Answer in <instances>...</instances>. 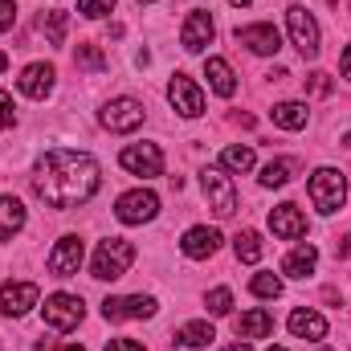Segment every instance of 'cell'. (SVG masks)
Here are the masks:
<instances>
[{
  "label": "cell",
  "mask_w": 351,
  "mask_h": 351,
  "mask_svg": "<svg viewBox=\"0 0 351 351\" xmlns=\"http://www.w3.org/2000/svg\"><path fill=\"white\" fill-rule=\"evenodd\" d=\"M294 172H298L294 160H269V164L262 168V188H282V184H290Z\"/></svg>",
  "instance_id": "obj_25"
},
{
  "label": "cell",
  "mask_w": 351,
  "mask_h": 351,
  "mask_svg": "<svg viewBox=\"0 0 351 351\" xmlns=\"http://www.w3.org/2000/svg\"><path fill=\"white\" fill-rule=\"evenodd\" d=\"M37 298H41V286L37 282H4L0 286V311L8 319L29 315V306H37Z\"/></svg>",
  "instance_id": "obj_11"
},
{
  "label": "cell",
  "mask_w": 351,
  "mask_h": 351,
  "mask_svg": "<svg viewBox=\"0 0 351 351\" xmlns=\"http://www.w3.org/2000/svg\"><path fill=\"white\" fill-rule=\"evenodd\" d=\"M139 4H147V0H139Z\"/></svg>",
  "instance_id": "obj_46"
},
{
  "label": "cell",
  "mask_w": 351,
  "mask_h": 351,
  "mask_svg": "<svg viewBox=\"0 0 351 351\" xmlns=\"http://www.w3.org/2000/svg\"><path fill=\"white\" fill-rule=\"evenodd\" d=\"M290 335H294V339H315V343H319V339L327 335V319H323L319 311H302V306H298V311L290 315Z\"/></svg>",
  "instance_id": "obj_19"
},
{
  "label": "cell",
  "mask_w": 351,
  "mask_h": 351,
  "mask_svg": "<svg viewBox=\"0 0 351 351\" xmlns=\"http://www.w3.org/2000/svg\"><path fill=\"white\" fill-rule=\"evenodd\" d=\"M339 70H343V78L351 82V45L343 49V62H339Z\"/></svg>",
  "instance_id": "obj_38"
},
{
  "label": "cell",
  "mask_w": 351,
  "mask_h": 351,
  "mask_svg": "<svg viewBox=\"0 0 351 351\" xmlns=\"http://www.w3.org/2000/svg\"><path fill=\"white\" fill-rule=\"evenodd\" d=\"M269 351H286V348H269Z\"/></svg>",
  "instance_id": "obj_44"
},
{
  "label": "cell",
  "mask_w": 351,
  "mask_h": 351,
  "mask_svg": "<svg viewBox=\"0 0 351 351\" xmlns=\"http://www.w3.org/2000/svg\"><path fill=\"white\" fill-rule=\"evenodd\" d=\"M156 213H160V196L147 192V188L123 192V196L114 200V217H119L123 225H147V221H156Z\"/></svg>",
  "instance_id": "obj_6"
},
{
  "label": "cell",
  "mask_w": 351,
  "mask_h": 351,
  "mask_svg": "<svg viewBox=\"0 0 351 351\" xmlns=\"http://www.w3.org/2000/svg\"><path fill=\"white\" fill-rule=\"evenodd\" d=\"M102 127L114 131V135L139 131V127H143V102H135V98H110V102L102 106Z\"/></svg>",
  "instance_id": "obj_7"
},
{
  "label": "cell",
  "mask_w": 351,
  "mask_h": 351,
  "mask_svg": "<svg viewBox=\"0 0 351 351\" xmlns=\"http://www.w3.org/2000/svg\"><path fill=\"white\" fill-rule=\"evenodd\" d=\"M41 315H45V323H49L53 331H70V327H78V323H82L86 306H82V298H78V294H49V298H45V306H41Z\"/></svg>",
  "instance_id": "obj_8"
},
{
  "label": "cell",
  "mask_w": 351,
  "mask_h": 351,
  "mask_svg": "<svg viewBox=\"0 0 351 351\" xmlns=\"http://www.w3.org/2000/svg\"><path fill=\"white\" fill-rule=\"evenodd\" d=\"M200 188H204L208 208H213L221 221L237 213V188H233V180H229L225 168H204V172H200Z\"/></svg>",
  "instance_id": "obj_4"
},
{
  "label": "cell",
  "mask_w": 351,
  "mask_h": 351,
  "mask_svg": "<svg viewBox=\"0 0 351 351\" xmlns=\"http://www.w3.org/2000/svg\"><path fill=\"white\" fill-rule=\"evenodd\" d=\"M269 119H274V127H282V131H302L306 119H311V110H306V102H274Z\"/></svg>",
  "instance_id": "obj_21"
},
{
  "label": "cell",
  "mask_w": 351,
  "mask_h": 351,
  "mask_svg": "<svg viewBox=\"0 0 351 351\" xmlns=\"http://www.w3.org/2000/svg\"><path fill=\"white\" fill-rule=\"evenodd\" d=\"M98 160L86 152H66L53 147L37 160L33 172V192L49 204V208H78L98 192Z\"/></svg>",
  "instance_id": "obj_1"
},
{
  "label": "cell",
  "mask_w": 351,
  "mask_h": 351,
  "mask_svg": "<svg viewBox=\"0 0 351 351\" xmlns=\"http://www.w3.org/2000/svg\"><path fill=\"white\" fill-rule=\"evenodd\" d=\"M306 90H311V94H331V78H327V74H311V78H306Z\"/></svg>",
  "instance_id": "obj_36"
},
{
  "label": "cell",
  "mask_w": 351,
  "mask_h": 351,
  "mask_svg": "<svg viewBox=\"0 0 351 351\" xmlns=\"http://www.w3.org/2000/svg\"><path fill=\"white\" fill-rule=\"evenodd\" d=\"M339 258H351V233L343 237V245H339Z\"/></svg>",
  "instance_id": "obj_39"
},
{
  "label": "cell",
  "mask_w": 351,
  "mask_h": 351,
  "mask_svg": "<svg viewBox=\"0 0 351 351\" xmlns=\"http://www.w3.org/2000/svg\"><path fill=\"white\" fill-rule=\"evenodd\" d=\"M286 25H290V41L298 45V53L302 58H319V25H315V16H311V8L306 4H290L286 8Z\"/></svg>",
  "instance_id": "obj_5"
},
{
  "label": "cell",
  "mask_w": 351,
  "mask_h": 351,
  "mask_svg": "<svg viewBox=\"0 0 351 351\" xmlns=\"http://www.w3.org/2000/svg\"><path fill=\"white\" fill-rule=\"evenodd\" d=\"M204 78H208V86L217 90L221 98H233L237 78H233V66H229L225 58H208V62H204Z\"/></svg>",
  "instance_id": "obj_22"
},
{
  "label": "cell",
  "mask_w": 351,
  "mask_h": 351,
  "mask_svg": "<svg viewBox=\"0 0 351 351\" xmlns=\"http://www.w3.org/2000/svg\"><path fill=\"white\" fill-rule=\"evenodd\" d=\"M311 200H315V208L323 217L339 213L343 200H348V176L339 172V168H319V172L311 176Z\"/></svg>",
  "instance_id": "obj_3"
},
{
  "label": "cell",
  "mask_w": 351,
  "mask_h": 351,
  "mask_svg": "<svg viewBox=\"0 0 351 351\" xmlns=\"http://www.w3.org/2000/svg\"><path fill=\"white\" fill-rule=\"evenodd\" d=\"M180 250H184V258L204 262V258H213V254L221 250V233H217V229H208V225H196V229H188V233H184Z\"/></svg>",
  "instance_id": "obj_17"
},
{
  "label": "cell",
  "mask_w": 351,
  "mask_h": 351,
  "mask_svg": "<svg viewBox=\"0 0 351 351\" xmlns=\"http://www.w3.org/2000/svg\"><path fill=\"white\" fill-rule=\"evenodd\" d=\"M168 98H172V106L184 119L204 114V94H200V86H196L192 78H184V74H176L172 82H168Z\"/></svg>",
  "instance_id": "obj_14"
},
{
  "label": "cell",
  "mask_w": 351,
  "mask_h": 351,
  "mask_svg": "<svg viewBox=\"0 0 351 351\" xmlns=\"http://www.w3.org/2000/svg\"><path fill=\"white\" fill-rule=\"evenodd\" d=\"M119 164L131 176H164V152L156 143H131V147H123Z\"/></svg>",
  "instance_id": "obj_9"
},
{
  "label": "cell",
  "mask_w": 351,
  "mask_h": 351,
  "mask_svg": "<svg viewBox=\"0 0 351 351\" xmlns=\"http://www.w3.org/2000/svg\"><path fill=\"white\" fill-rule=\"evenodd\" d=\"M229 4H237V8H241V4H254V0H229Z\"/></svg>",
  "instance_id": "obj_43"
},
{
  "label": "cell",
  "mask_w": 351,
  "mask_h": 351,
  "mask_svg": "<svg viewBox=\"0 0 351 351\" xmlns=\"http://www.w3.org/2000/svg\"><path fill=\"white\" fill-rule=\"evenodd\" d=\"M221 168L225 172H250L254 168V147H225L221 152Z\"/></svg>",
  "instance_id": "obj_29"
},
{
  "label": "cell",
  "mask_w": 351,
  "mask_h": 351,
  "mask_svg": "<svg viewBox=\"0 0 351 351\" xmlns=\"http://www.w3.org/2000/svg\"><path fill=\"white\" fill-rule=\"evenodd\" d=\"M269 229L282 241H298L306 233V217L298 213V204H278V208H269Z\"/></svg>",
  "instance_id": "obj_16"
},
{
  "label": "cell",
  "mask_w": 351,
  "mask_h": 351,
  "mask_svg": "<svg viewBox=\"0 0 351 351\" xmlns=\"http://www.w3.org/2000/svg\"><path fill=\"white\" fill-rule=\"evenodd\" d=\"M25 229V204L16 196H0V241L16 237Z\"/></svg>",
  "instance_id": "obj_23"
},
{
  "label": "cell",
  "mask_w": 351,
  "mask_h": 351,
  "mask_svg": "<svg viewBox=\"0 0 351 351\" xmlns=\"http://www.w3.org/2000/svg\"><path fill=\"white\" fill-rule=\"evenodd\" d=\"M250 290H254L258 298H278V294H282V278H278V274H258V278L250 282Z\"/></svg>",
  "instance_id": "obj_32"
},
{
  "label": "cell",
  "mask_w": 351,
  "mask_h": 351,
  "mask_svg": "<svg viewBox=\"0 0 351 351\" xmlns=\"http://www.w3.org/2000/svg\"><path fill=\"white\" fill-rule=\"evenodd\" d=\"M102 351H143V348H139L135 339H110V343H106Z\"/></svg>",
  "instance_id": "obj_37"
},
{
  "label": "cell",
  "mask_w": 351,
  "mask_h": 351,
  "mask_svg": "<svg viewBox=\"0 0 351 351\" xmlns=\"http://www.w3.org/2000/svg\"><path fill=\"white\" fill-rule=\"evenodd\" d=\"M213 339H217V335H213L208 323H188V327L176 331V343H180V348H204V343H213Z\"/></svg>",
  "instance_id": "obj_27"
},
{
  "label": "cell",
  "mask_w": 351,
  "mask_h": 351,
  "mask_svg": "<svg viewBox=\"0 0 351 351\" xmlns=\"http://www.w3.org/2000/svg\"><path fill=\"white\" fill-rule=\"evenodd\" d=\"M237 262H245V265H254V262H262V237L254 233V229H245V233H237Z\"/></svg>",
  "instance_id": "obj_28"
},
{
  "label": "cell",
  "mask_w": 351,
  "mask_h": 351,
  "mask_svg": "<svg viewBox=\"0 0 351 351\" xmlns=\"http://www.w3.org/2000/svg\"><path fill=\"white\" fill-rule=\"evenodd\" d=\"M4 66H8V53H0V74H4Z\"/></svg>",
  "instance_id": "obj_42"
},
{
  "label": "cell",
  "mask_w": 351,
  "mask_h": 351,
  "mask_svg": "<svg viewBox=\"0 0 351 351\" xmlns=\"http://www.w3.org/2000/svg\"><path fill=\"white\" fill-rule=\"evenodd\" d=\"M82 258H86V250H82V237H62L53 250H49V258H45V265H49V274L53 278H74L78 274V265H82Z\"/></svg>",
  "instance_id": "obj_10"
},
{
  "label": "cell",
  "mask_w": 351,
  "mask_h": 351,
  "mask_svg": "<svg viewBox=\"0 0 351 351\" xmlns=\"http://www.w3.org/2000/svg\"><path fill=\"white\" fill-rule=\"evenodd\" d=\"M12 119H16V114H12V94H0V131H8Z\"/></svg>",
  "instance_id": "obj_35"
},
{
  "label": "cell",
  "mask_w": 351,
  "mask_h": 351,
  "mask_svg": "<svg viewBox=\"0 0 351 351\" xmlns=\"http://www.w3.org/2000/svg\"><path fill=\"white\" fill-rule=\"evenodd\" d=\"M225 351H254L250 343H233V348H225Z\"/></svg>",
  "instance_id": "obj_41"
},
{
  "label": "cell",
  "mask_w": 351,
  "mask_h": 351,
  "mask_svg": "<svg viewBox=\"0 0 351 351\" xmlns=\"http://www.w3.org/2000/svg\"><path fill=\"white\" fill-rule=\"evenodd\" d=\"M53 78H58V74H53L49 62H33V66H25V74L16 78V86H21L25 98H37V102H41V98L53 90Z\"/></svg>",
  "instance_id": "obj_18"
},
{
  "label": "cell",
  "mask_w": 351,
  "mask_h": 351,
  "mask_svg": "<svg viewBox=\"0 0 351 351\" xmlns=\"http://www.w3.org/2000/svg\"><path fill=\"white\" fill-rule=\"evenodd\" d=\"M237 41L258 58H269V53L282 49V33L274 25H245V29H237Z\"/></svg>",
  "instance_id": "obj_15"
},
{
  "label": "cell",
  "mask_w": 351,
  "mask_h": 351,
  "mask_svg": "<svg viewBox=\"0 0 351 351\" xmlns=\"http://www.w3.org/2000/svg\"><path fill=\"white\" fill-rule=\"evenodd\" d=\"M233 331H237L241 339H265V335H274V315L262 311V306H254V311H245V315L233 323Z\"/></svg>",
  "instance_id": "obj_20"
},
{
  "label": "cell",
  "mask_w": 351,
  "mask_h": 351,
  "mask_svg": "<svg viewBox=\"0 0 351 351\" xmlns=\"http://www.w3.org/2000/svg\"><path fill=\"white\" fill-rule=\"evenodd\" d=\"M114 4H119V0H78V12H82L86 21H98V16H106Z\"/></svg>",
  "instance_id": "obj_33"
},
{
  "label": "cell",
  "mask_w": 351,
  "mask_h": 351,
  "mask_svg": "<svg viewBox=\"0 0 351 351\" xmlns=\"http://www.w3.org/2000/svg\"><path fill=\"white\" fill-rule=\"evenodd\" d=\"M66 25H70V12H62V8H49L41 16V29H45L49 45H66Z\"/></svg>",
  "instance_id": "obj_26"
},
{
  "label": "cell",
  "mask_w": 351,
  "mask_h": 351,
  "mask_svg": "<svg viewBox=\"0 0 351 351\" xmlns=\"http://www.w3.org/2000/svg\"><path fill=\"white\" fill-rule=\"evenodd\" d=\"M16 25V4L12 0H0V33H8Z\"/></svg>",
  "instance_id": "obj_34"
},
{
  "label": "cell",
  "mask_w": 351,
  "mask_h": 351,
  "mask_svg": "<svg viewBox=\"0 0 351 351\" xmlns=\"http://www.w3.org/2000/svg\"><path fill=\"white\" fill-rule=\"evenodd\" d=\"M58 351H86L82 343H66V348H58Z\"/></svg>",
  "instance_id": "obj_40"
},
{
  "label": "cell",
  "mask_w": 351,
  "mask_h": 351,
  "mask_svg": "<svg viewBox=\"0 0 351 351\" xmlns=\"http://www.w3.org/2000/svg\"><path fill=\"white\" fill-rule=\"evenodd\" d=\"M213 33H217V25H213V12H200V8H192V12H188V21H184V29H180V45H184L188 53H200V49L213 41Z\"/></svg>",
  "instance_id": "obj_13"
},
{
  "label": "cell",
  "mask_w": 351,
  "mask_h": 351,
  "mask_svg": "<svg viewBox=\"0 0 351 351\" xmlns=\"http://www.w3.org/2000/svg\"><path fill=\"white\" fill-rule=\"evenodd\" d=\"M315 265H319V250H315V245H298V250L282 262V274H286V278H311Z\"/></svg>",
  "instance_id": "obj_24"
},
{
  "label": "cell",
  "mask_w": 351,
  "mask_h": 351,
  "mask_svg": "<svg viewBox=\"0 0 351 351\" xmlns=\"http://www.w3.org/2000/svg\"><path fill=\"white\" fill-rule=\"evenodd\" d=\"M102 315H106L110 323H123V319H152V315H156V298H152V294L106 298V302H102Z\"/></svg>",
  "instance_id": "obj_12"
},
{
  "label": "cell",
  "mask_w": 351,
  "mask_h": 351,
  "mask_svg": "<svg viewBox=\"0 0 351 351\" xmlns=\"http://www.w3.org/2000/svg\"><path fill=\"white\" fill-rule=\"evenodd\" d=\"M131 262H135V245L123 241V237H106L94 250V278L98 282H114V278H123L131 269Z\"/></svg>",
  "instance_id": "obj_2"
},
{
  "label": "cell",
  "mask_w": 351,
  "mask_h": 351,
  "mask_svg": "<svg viewBox=\"0 0 351 351\" xmlns=\"http://www.w3.org/2000/svg\"><path fill=\"white\" fill-rule=\"evenodd\" d=\"M319 351H331V348H319Z\"/></svg>",
  "instance_id": "obj_45"
},
{
  "label": "cell",
  "mask_w": 351,
  "mask_h": 351,
  "mask_svg": "<svg viewBox=\"0 0 351 351\" xmlns=\"http://www.w3.org/2000/svg\"><path fill=\"white\" fill-rule=\"evenodd\" d=\"M74 62H78L82 70H90V74H102V70L110 66V62H106V53H102L98 45H90V41H82V45H78V53H74Z\"/></svg>",
  "instance_id": "obj_30"
},
{
  "label": "cell",
  "mask_w": 351,
  "mask_h": 351,
  "mask_svg": "<svg viewBox=\"0 0 351 351\" xmlns=\"http://www.w3.org/2000/svg\"><path fill=\"white\" fill-rule=\"evenodd\" d=\"M204 306H208V315H229L233 311V294L225 290V286H217V290H208V298H204Z\"/></svg>",
  "instance_id": "obj_31"
}]
</instances>
